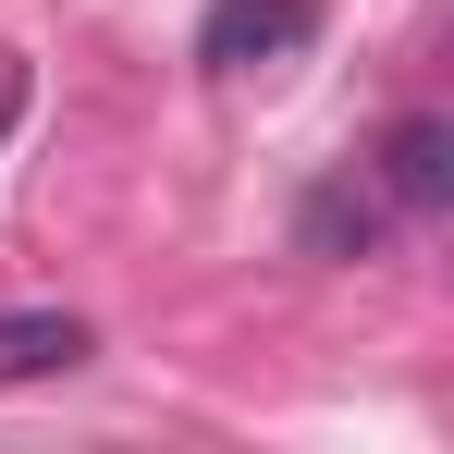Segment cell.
I'll use <instances>...</instances> for the list:
<instances>
[{
	"instance_id": "obj_2",
	"label": "cell",
	"mask_w": 454,
	"mask_h": 454,
	"mask_svg": "<svg viewBox=\"0 0 454 454\" xmlns=\"http://www.w3.org/2000/svg\"><path fill=\"white\" fill-rule=\"evenodd\" d=\"M369 184H380V209H405V222H442V209H454V123H442V111H405V123H380Z\"/></svg>"
},
{
	"instance_id": "obj_1",
	"label": "cell",
	"mask_w": 454,
	"mask_h": 454,
	"mask_svg": "<svg viewBox=\"0 0 454 454\" xmlns=\"http://www.w3.org/2000/svg\"><path fill=\"white\" fill-rule=\"evenodd\" d=\"M319 37V0H209L197 12V62L209 74H270Z\"/></svg>"
},
{
	"instance_id": "obj_3",
	"label": "cell",
	"mask_w": 454,
	"mask_h": 454,
	"mask_svg": "<svg viewBox=\"0 0 454 454\" xmlns=\"http://www.w3.org/2000/svg\"><path fill=\"white\" fill-rule=\"evenodd\" d=\"M98 356V332H86L74 307H0V393H25V380H62Z\"/></svg>"
},
{
	"instance_id": "obj_4",
	"label": "cell",
	"mask_w": 454,
	"mask_h": 454,
	"mask_svg": "<svg viewBox=\"0 0 454 454\" xmlns=\"http://www.w3.org/2000/svg\"><path fill=\"white\" fill-rule=\"evenodd\" d=\"M295 246H307V258H369V246H380V197L356 184V172H332V184L295 209Z\"/></svg>"
}]
</instances>
